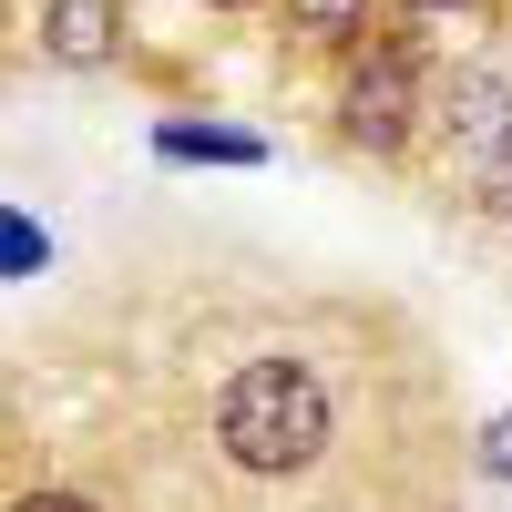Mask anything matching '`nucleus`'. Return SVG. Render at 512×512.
I'll list each match as a JSON object with an SVG mask.
<instances>
[{
	"instance_id": "obj_1",
	"label": "nucleus",
	"mask_w": 512,
	"mask_h": 512,
	"mask_svg": "<svg viewBox=\"0 0 512 512\" xmlns=\"http://www.w3.org/2000/svg\"><path fill=\"white\" fill-rule=\"evenodd\" d=\"M328 390H318V369L308 359H246L226 379V400H216V451L236 461V472H308V461L328 451Z\"/></svg>"
},
{
	"instance_id": "obj_2",
	"label": "nucleus",
	"mask_w": 512,
	"mask_h": 512,
	"mask_svg": "<svg viewBox=\"0 0 512 512\" xmlns=\"http://www.w3.org/2000/svg\"><path fill=\"white\" fill-rule=\"evenodd\" d=\"M441 134H451V175L482 205H512V82L502 72H451Z\"/></svg>"
},
{
	"instance_id": "obj_3",
	"label": "nucleus",
	"mask_w": 512,
	"mask_h": 512,
	"mask_svg": "<svg viewBox=\"0 0 512 512\" xmlns=\"http://www.w3.org/2000/svg\"><path fill=\"white\" fill-rule=\"evenodd\" d=\"M420 123V52L410 41H379V52L349 62V93H338V134L359 154H400Z\"/></svg>"
},
{
	"instance_id": "obj_4",
	"label": "nucleus",
	"mask_w": 512,
	"mask_h": 512,
	"mask_svg": "<svg viewBox=\"0 0 512 512\" xmlns=\"http://www.w3.org/2000/svg\"><path fill=\"white\" fill-rule=\"evenodd\" d=\"M41 52L72 62V72H93V62L123 52V11L113 0H52V11H41Z\"/></svg>"
},
{
	"instance_id": "obj_5",
	"label": "nucleus",
	"mask_w": 512,
	"mask_h": 512,
	"mask_svg": "<svg viewBox=\"0 0 512 512\" xmlns=\"http://www.w3.org/2000/svg\"><path fill=\"white\" fill-rule=\"evenodd\" d=\"M154 144L175 154V164H256V154H267L256 134H236V123H164Z\"/></svg>"
},
{
	"instance_id": "obj_6",
	"label": "nucleus",
	"mask_w": 512,
	"mask_h": 512,
	"mask_svg": "<svg viewBox=\"0 0 512 512\" xmlns=\"http://www.w3.org/2000/svg\"><path fill=\"white\" fill-rule=\"evenodd\" d=\"M287 31L297 41H328V52H349L369 31V0H287Z\"/></svg>"
},
{
	"instance_id": "obj_7",
	"label": "nucleus",
	"mask_w": 512,
	"mask_h": 512,
	"mask_svg": "<svg viewBox=\"0 0 512 512\" xmlns=\"http://www.w3.org/2000/svg\"><path fill=\"white\" fill-rule=\"evenodd\" d=\"M31 267H52V236H41L31 216H11V205H0V277H31Z\"/></svg>"
},
{
	"instance_id": "obj_8",
	"label": "nucleus",
	"mask_w": 512,
	"mask_h": 512,
	"mask_svg": "<svg viewBox=\"0 0 512 512\" xmlns=\"http://www.w3.org/2000/svg\"><path fill=\"white\" fill-rule=\"evenodd\" d=\"M482 472H492V482H512V410L482 431Z\"/></svg>"
},
{
	"instance_id": "obj_9",
	"label": "nucleus",
	"mask_w": 512,
	"mask_h": 512,
	"mask_svg": "<svg viewBox=\"0 0 512 512\" xmlns=\"http://www.w3.org/2000/svg\"><path fill=\"white\" fill-rule=\"evenodd\" d=\"M11 512H93V502H82V492H21Z\"/></svg>"
},
{
	"instance_id": "obj_10",
	"label": "nucleus",
	"mask_w": 512,
	"mask_h": 512,
	"mask_svg": "<svg viewBox=\"0 0 512 512\" xmlns=\"http://www.w3.org/2000/svg\"><path fill=\"white\" fill-rule=\"evenodd\" d=\"M410 11H431V21H472V11H492V0H410Z\"/></svg>"
},
{
	"instance_id": "obj_11",
	"label": "nucleus",
	"mask_w": 512,
	"mask_h": 512,
	"mask_svg": "<svg viewBox=\"0 0 512 512\" xmlns=\"http://www.w3.org/2000/svg\"><path fill=\"white\" fill-rule=\"evenodd\" d=\"M216 11H246V0H216Z\"/></svg>"
}]
</instances>
